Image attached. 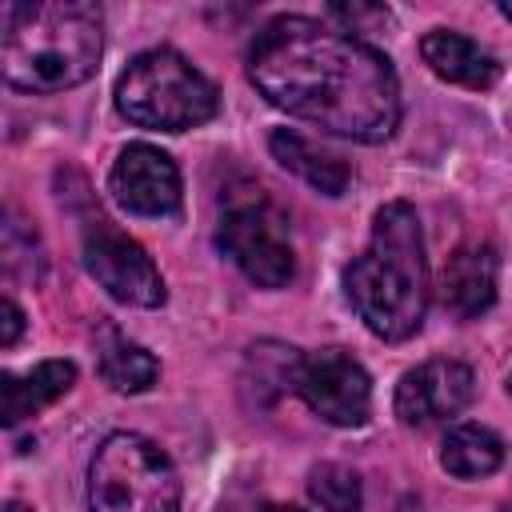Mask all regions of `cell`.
Masks as SVG:
<instances>
[{"mask_svg":"<svg viewBox=\"0 0 512 512\" xmlns=\"http://www.w3.org/2000/svg\"><path fill=\"white\" fill-rule=\"evenodd\" d=\"M268 148H272V160H276L284 172L300 176L304 184H312V188L324 192V196H340V192L348 188V180H352V168H348L336 152L320 148L316 140L300 136L296 128H272Z\"/></svg>","mask_w":512,"mask_h":512,"instance_id":"cell-14","label":"cell"},{"mask_svg":"<svg viewBox=\"0 0 512 512\" xmlns=\"http://www.w3.org/2000/svg\"><path fill=\"white\" fill-rule=\"evenodd\" d=\"M76 384L72 360H40L28 372H0V420L4 428H16L20 420L36 416L44 404L60 400Z\"/></svg>","mask_w":512,"mask_h":512,"instance_id":"cell-13","label":"cell"},{"mask_svg":"<svg viewBox=\"0 0 512 512\" xmlns=\"http://www.w3.org/2000/svg\"><path fill=\"white\" fill-rule=\"evenodd\" d=\"M508 392H512V376H508Z\"/></svg>","mask_w":512,"mask_h":512,"instance_id":"cell-23","label":"cell"},{"mask_svg":"<svg viewBox=\"0 0 512 512\" xmlns=\"http://www.w3.org/2000/svg\"><path fill=\"white\" fill-rule=\"evenodd\" d=\"M248 80L272 108L356 144H380L400 124L392 60L316 16L268 20L248 48Z\"/></svg>","mask_w":512,"mask_h":512,"instance_id":"cell-1","label":"cell"},{"mask_svg":"<svg viewBox=\"0 0 512 512\" xmlns=\"http://www.w3.org/2000/svg\"><path fill=\"white\" fill-rule=\"evenodd\" d=\"M228 512H304V508H296V504H272V500H256V504L228 508Z\"/></svg>","mask_w":512,"mask_h":512,"instance_id":"cell-20","label":"cell"},{"mask_svg":"<svg viewBox=\"0 0 512 512\" xmlns=\"http://www.w3.org/2000/svg\"><path fill=\"white\" fill-rule=\"evenodd\" d=\"M108 192L124 212L148 216V220L176 216L180 200H184L176 160L144 140L120 148V156L112 160V172H108Z\"/></svg>","mask_w":512,"mask_h":512,"instance_id":"cell-9","label":"cell"},{"mask_svg":"<svg viewBox=\"0 0 512 512\" xmlns=\"http://www.w3.org/2000/svg\"><path fill=\"white\" fill-rule=\"evenodd\" d=\"M504 464V440L484 424H452L440 440V468L456 480L492 476Z\"/></svg>","mask_w":512,"mask_h":512,"instance_id":"cell-15","label":"cell"},{"mask_svg":"<svg viewBox=\"0 0 512 512\" xmlns=\"http://www.w3.org/2000/svg\"><path fill=\"white\" fill-rule=\"evenodd\" d=\"M80 256L88 276L120 304L128 308H160L168 300L164 276L152 264V256L144 252L140 240H132L128 232H120L100 208H84L80 212Z\"/></svg>","mask_w":512,"mask_h":512,"instance_id":"cell-7","label":"cell"},{"mask_svg":"<svg viewBox=\"0 0 512 512\" xmlns=\"http://www.w3.org/2000/svg\"><path fill=\"white\" fill-rule=\"evenodd\" d=\"M296 368H300V352L276 340H264L256 348H248L244 360V388L256 392V404H272L284 392H296Z\"/></svg>","mask_w":512,"mask_h":512,"instance_id":"cell-17","label":"cell"},{"mask_svg":"<svg viewBox=\"0 0 512 512\" xmlns=\"http://www.w3.org/2000/svg\"><path fill=\"white\" fill-rule=\"evenodd\" d=\"M116 112L152 132H188L220 112L216 84L176 48H148L116 76Z\"/></svg>","mask_w":512,"mask_h":512,"instance_id":"cell-4","label":"cell"},{"mask_svg":"<svg viewBox=\"0 0 512 512\" xmlns=\"http://www.w3.org/2000/svg\"><path fill=\"white\" fill-rule=\"evenodd\" d=\"M496 276H500V260H496L492 244H484V240L460 244L440 268L444 308L460 320H472V316L488 312L496 304Z\"/></svg>","mask_w":512,"mask_h":512,"instance_id":"cell-11","label":"cell"},{"mask_svg":"<svg viewBox=\"0 0 512 512\" xmlns=\"http://www.w3.org/2000/svg\"><path fill=\"white\" fill-rule=\"evenodd\" d=\"M20 332H24V312L12 296H4L0 300V348H12L20 340Z\"/></svg>","mask_w":512,"mask_h":512,"instance_id":"cell-19","label":"cell"},{"mask_svg":"<svg viewBox=\"0 0 512 512\" xmlns=\"http://www.w3.org/2000/svg\"><path fill=\"white\" fill-rule=\"evenodd\" d=\"M344 296L380 340H408L424 328L432 280L420 216L408 200H388L372 216L368 248L344 268Z\"/></svg>","mask_w":512,"mask_h":512,"instance_id":"cell-2","label":"cell"},{"mask_svg":"<svg viewBox=\"0 0 512 512\" xmlns=\"http://www.w3.org/2000/svg\"><path fill=\"white\" fill-rule=\"evenodd\" d=\"M300 400L332 428H360L372 412V380L348 348H316L296 368Z\"/></svg>","mask_w":512,"mask_h":512,"instance_id":"cell-8","label":"cell"},{"mask_svg":"<svg viewBox=\"0 0 512 512\" xmlns=\"http://www.w3.org/2000/svg\"><path fill=\"white\" fill-rule=\"evenodd\" d=\"M500 16H504V20H512V0H504V4H500Z\"/></svg>","mask_w":512,"mask_h":512,"instance_id":"cell-22","label":"cell"},{"mask_svg":"<svg viewBox=\"0 0 512 512\" xmlns=\"http://www.w3.org/2000/svg\"><path fill=\"white\" fill-rule=\"evenodd\" d=\"M476 396V376L464 360H424L416 368H408L396 384V416L408 428H424V424H440L460 416Z\"/></svg>","mask_w":512,"mask_h":512,"instance_id":"cell-10","label":"cell"},{"mask_svg":"<svg viewBox=\"0 0 512 512\" xmlns=\"http://www.w3.org/2000/svg\"><path fill=\"white\" fill-rule=\"evenodd\" d=\"M308 496L324 512H360L364 508V488L360 476L344 464H316L308 472Z\"/></svg>","mask_w":512,"mask_h":512,"instance_id":"cell-18","label":"cell"},{"mask_svg":"<svg viewBox=\"0 0 512 512\" xmlns=\"http://www.w3.org/2000/svg\"><path fill=\"white\" fill-rule=\"evenodd\" d=\"M104 52V12L92 0L4 4L0 64L20 92H64L84 84Z\"/></svg>","mask_w":512,"mask_h":512,"instance_id":"cell-3","label":"cell"},{"mask_svg":"<svg viewBox=\"0 0 512 512\" xmlns=\"http://www.w3.org/2000/svg\"><path fill=\"white\" fill-rule=\"evenodd\" d=\"M216 248L256 288H284L296 276L288 216L260 188H244V196L232 192L224 200L216 220Z\"/></svg>","mask_w":512,"mask_h":512,"instance_id":"cell-6","label":"cell"},{"mask_svg":"<svg viewBox=\"0 0 512 512\" xmlns=\"http://www.w3.org/2000/svg\"><path fill=\"white\" fill-rule=\"evenodd\" d=\"M4 512H32V508H28V504H20V500H8V504H4Z\"/></svg>","mask_w":512,"mask_h":512,"instance_id":"cell-21","label":"cell"},{"mask_svg":"<svg viewBox=\"0 0 512 512\" xmlns=\"http://www.w3.org/2000/svg\"><path fill=\"white\" fill-rule=\"evenodd\" d=\"M420 56L424 64L448 80V84H460V88H472V92H484L500 80V60L480 48L472 36L464 32H452V28H432L424 32L420 40Z\"/></svg>","mask_w":512,"mask_h":512,"instance_id":"cell-12","label":"cell"},{"mask_svg":"<svg viewBox=\"0 0 512 512\" xmlns=\"http://www.w3.org/2000/svg\"><path fill=\"white\" fill-rule=\"evenodd\" d=\"M92 512H180V472L140 432H112L88 460Z\"/></svg>","mask_w":512,"mask_h":512,"instance_id":"cell-5","label":"cell"},{"mask_svg":"<svg viewBox=\"0 0 512 512\" xmlns=\"http://www.w3.org/2000/svg\"><path fill=\"white\" fill-rule=\"evenodd\" d=\"M96 352H100V376H104V384L112 392L136 396V392H148L160 380V360L144 344L120 336L116 328L100 332V348Z\"/></svg>","mask_w":512,"mask_h":512,"instance_id":"cell-16","label":"cell"}]
</instances>
